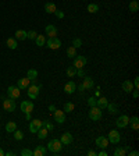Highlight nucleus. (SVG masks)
Wrapping results in <instances>:
<instances>
[{
  "label": "nucleus",
  "instance_id": "nucleus-1",
  "mask_svg": "<svg viewBox=\"0 0 139 156\" xmlns=\"http://www.w3.org/2000/svg\"><path fill=\"white\" fill-rule=\"evenodd\" d=\"M47 149L50 151V152H53V153H57V152H60L63 149V144L60 140H57V138H53L52 141H49V144H47Z\"/></svg>",
  "mask_w": 139,
  "mask_h": 156
},
{
  "label": "nucleus",
  "instance_id": "nucleus-2",
  "mask_svg": "<svg viewBox=\"0 0 139 156\" xmlns=\"http://www.w3.org/2000/svg\"><path fill=\"white\" fill-rule=\"evenodd\" d=\"M49 49H52V50H56V49H60L61 47V40L59 38H49L46 39V45Z\"/></svg>",
  "mask_w": 139,
  "mask_h": 156
},
{
  "label": "nucleus",
  "instance_id": "nucleus-3",
  "mask_svg": "<svg viewBox=\"0 0 139 156\" xmlns=\"http://www.w3.org/2000/svg\"><path fill=\"white\" fill-rule=\"evenodd\" d=\"M40 89H42V84H39V85H36V84H32L31 86H28V96H29L31 99H36Z\"/></svg>",
  "mask_w": 139,
  "mask_h": 156
},
{
  "label": "nucleus",
  "instance_id": "nucleus-4",
  "mask_svg": "<svg viewBox=\"0 0 139 156\" xmlns=\"http://www.w3.org/2000/svg\"><path fill=\"white\" fill-rule=\"evenodd\" d=\"M86 63H88V59H86L85 56H75V57H74V64H72V66H74V67H75V68H84V67H85L86 66Z\"/></svg>",
  "mask_w": 139,
  "mask_h": 156
},
{
  "label": "nucleus",
  "instance_id": "nucleus-5",
  "mask_svg": "<svg viewBox=\"0 0 139 156\" xmlns=\"http://www.w3.org/2000/svg\"><path fill=\"white\" fill-rule=\"evenodd\" d=\"M7 95L10 99H18L20 96H21V89L18 88V86H8L7 89Z\"/></svg>",
  "mask_w": 139,
  "mask_h": 156
},
{
  "label": "nucleus",
  "instance_id": "nucleus-6",
  "mask_svg": "<svg viewBox=\"0 0 139 156\" xmlns=\"http://www.w3.org/2000/svg\"><path fill=\"white\" fill-rule=\"evenodd\" d=\"M89 117L93 121H97L102 118V109H99L97 106H92L91 110H89Z\"/></svg>",
  "mask_w": 139,
  "mask_h": 156
},
{
  "label": "nucleus",
  "instance_id": "nucleus-7",
  "mask_svg": "<svg viewBox=\"0 0 139 156\" xmlns=\"http://www.w3.org/2000/svg\"><path fill=\"white\" fill-rule=\"evenodd\" d=\"M108 142L110 144H120V140H121V135H120V133L117 131V130H111L110 133H108Z\"/></svg>",
  "mask_w": 139,
  "mask_h": 156
},
{
  "label": "nucleus",
  "instance_id": "nucleus-8",
  "mask_svg": "<svg viewBox=\"0 0 139 156\" xmlns=\"http://www.w3.org/2000/svg\"><path fill=\"white\" fill-rule=\"evenodd\" d=\"M3 107H4V110L6 112H8V113H11V112H14L16 110V101L14 99H4L3 101Z\"/></svg>",
  "mask_w": 139,
  "mask_h": 156
},
{
  "label": "nucleus",
  "instance_id": "nucleus-9",
  "mask_svg": "<svg viewBox=\"0 0 139 156\" xmlns=\"http://www.w3.org/2000/svg\"><path fill=\"white\" fill-rule=\"evenodd\" d=\"M53 117H54V120H56V123H59V124L65 123V113H64V110L56 109L53 112Z\"/></svg>",
  "mask_w": 139,
  "mask_h": 156
},
{
  "label": "nucleus",
  "instance_id": "nucleus-10",
  "mask_svg": "<svg viewBox=\"0 0 139 156\" xmlns=\"http://www.w3.org/2000/svg\"><path fill=\"white\" fill-rule=\"evenodd\" d=\"M128 121H129V117L127 116V114H123V116H120L117 118L116 124L118 128H125V127L128 125Z\"/></svg>",
  "mask_w": 139,
  "mask_h": 156
},
{
  "label": "nucleus",
  "instance_id": "nucleus-11",
  "mask_svg": "<svg viewBox=\"0 0 139 156\" xmlns=\"http://www.w3.org/2000/svg\"><path fill=\"white\" fill-rule=\"evenodd\" d=\"M75 91H77V84H75L74 81H68V82L64 85V92L67 95H72Z\"/></svg>",
  "mask_w": 139,
  "mask_h": 156
},
{
  "label": "nucleus",
  "instance_id": "nucleus-12",
  "mask_svg": "<svg viewBox=\"0 0 139 156\" xmlns=\"http://www.w3.org/2000/svg\"><path fill=\"white\" fill-rule=\"evenodd\" d=\"M45 32H46V35L49 38H56V36H57V28H56V25H53V24L46 25Z\"/></svg>",
  "mask_w": 139,
  "mask_h": 156
},
{
  "label": "nucleus",
  "instance_id": "nucleus-13",
  "mask_svg": "<svg viewBox=\"0 0 139 156\" xmlns=\"http://www.w3.org/2000/svg\"><path fill=\"white\" fill-rule=\"evenodd\" d=\"M40 127H42V121L38 120V118H35V120H32L31 123H29V131L33 134H36Z\"/></svg>",
  "mask_w": 139,
  "mask_h": 156
},
{
  "label": "nucleus",
  "instance_id": "nucleus-14",
  "mask_svg": "<svg viewBox=\"0 0 139 156\" xmlns=\"http://www.w3.org/2000/svg\"><path fill=\"white\" fill-rule=\"evenodd\" d=\"M95 142H96V145H97V146H99L100 149H106L108 146V140L106 138V137H103V135L97 137Z\"/></svg>",
  "mask_w": 139,
  "mask_h": 156
},
{
  "label": "nucleus",
  "instance_id": "nucleus-15",
  "mask_svg": "<svg viewBox=\"0 0 139 156\" xmlns=\"http://www.w3.org/2000/svg\"><path fill=\"white\" fill-rule=\"evenodd\" d=\"M21 110H22L25 114L32 113V110H33V103H32V102H28V101H24L22 103H21Z\"/></svg>",
  "mask_w": 139,
  "mask_h": 156
},
{
  "label": "nucleus",
  "instance_id": "nucleus-16",
  "mask_svg": "<svg viewBox=\"0 0 139 156\" xmlns=\"http://www.w3.org/2000/svg\"><path fill=\"white\" fill-rule=\"evenodd\" d=\"M29 84H31V79L28 77H25V78H20V79H18L17 86H18L20 89H27V88L29 86Z\"/></svg>",
  "mask_w": 139,
  "mask_h": 156
},
{
  "label": "nucleus",
  "instance_id": "nucleus-17",
  "mask_svg": "<svg viewBox=\"0 0 139 156\" xmlns=\"http://www.w3.org/2000/svg\"><path fill=\"white\" fill-rule=\"evenodd\" d=\"M60 141H61L63 145H70L72 141H74V138H72V135H71V133H64L61 135V138H60Z\"/></svg>",
  "mask_w": 139,
  "mask_h": 156
},
{
  "label": "nucleus",
  "instance_id": "nucleus-18",
  "mask_svg": "<svg viewBox=\"0 0 139 156\" xmlns=\"http://www.w3.org/2000/svg\"><path fill=\"white\" fill-rule=\"evenodd\" d=\"M46 152H47V148L42 146V145H38V146L35 148V151H32V155L33 156H45Z\"/></svg>",
  "mask_w": 139,
  "mask_h": 156
},
{
  "label": "nucleus",
  "instance_id": "nucleus-19",
  "mask_svg": "<svg viewBox=\"0 0 139 156\" xmlns=\"http://www.w3.org/2000/svg\"><path fill=\"white\" fill-rule=\"evenodd\" d=\"M82 85L85 89H92L93 86H95V82H93V78L91 77H84V82H82Z\"/></svg>",
  "mask_w": 139,
  "mask_h": 156
},
{
  "label": "nucleus",
  "instance_id": "nucleus-20",
  "mask_svg": "<svg viewBox=\"0 0 139 156\" xmlns=\"http://www.w3.org/2000/svg\"><path fill=\"white\" fill-rule=\"evenodd\" d=\"M132 89H134V84H132L129 79H127V81H124L123 82V91L125 94H131Z\"/></svg>",
  "mask_w": 139,
  "mask_h": 156
},
{
  "label": "nucleus",
  "instance_id": "nucleus-21",
  "mask_svg": "<svg viewBox=\"0 0 139 156\" xmlns=\"http://www.w3.org/2000/svg\"><path fill=\"white\" fill-rule=\"evenodd\" d=\"M128 125H131L132 130L138 131V130H139V118L136 116L131 117V118H129V121H128Z\"/></svg>",
  "mask_w": 139,
  "mask_h": 156
},
{
  "label": "nucleus",
  "instance_id": "nucleus-22",
  "mask_svg": "<svg viewBox=\"0 0 139 156\" xmlns=\"http://www.w3.org/2000/svg\"><path fill=\"white\" fill-rule=\"evenodd\" d=\"M107 103H108V101L106 99V98H103V96H99L97 98V101H96V106L99 107V109H106V106H107Z\"/></svg>",
  "mask_w": 139,
  "mask_h": 156
},
{
  "label": "nucleus",
  "instance_id": "nucleus-23",
  "mask_svg": "<svg viewBox=\"0 0 139 156\" xmlns=\"http://www.w3.org/2000/svg\"><path fill=\"white\" fill-rule=\"evenodd\" d=\"M27 77L31 79L32 84H35V82H36V78H38V71L35 70V68H31V70H28V73H27Z\"/></svg>",
  "mask_w": 139,
  "mask_h": 156
},
{
  "label": "nucleus",
  "instance_id": "nucleus-24",
  "mask_svg": "<svg viewBox=\"0 0 139 156\" xmlns=\"http://www.w3.org/2000/svg\"><path fill=\"white\" fill-rule=\"evenodd\" d=\"M56 10H57V7H56V4L52 3V1H47L46 4H45V11H46L47 14H53Z\"/></svg>",
  "mask_w": 139,
  "mask_h": 156
},
{
  "label": "nucleus",
  "instance_id": "nucleus-25",
  "mask_svg": "<svg viewBox=\"0 0 139 156\" xmlns=\"http://www.w3.org/2000/svg\"><path fill=\"white\" fill-rule=\"evenodd\" d=\"M35 42H36V45L39 47L45 46L46 45V38H45V35H42V34H38V36L35 38Z\"/></svg>",
  "mask_w": 139,
  "mask_h": 156
},
{
  "label": "nucleus",
  "instance_id": "nucleus-26",
  "mask_svg": "<svg viewBox=\"0 0 139 156\" xmlns=\"http://www.w3.org/2000/svg\"><path fill=\"white\" fill-rule=\"evenodd\" d=\"M128 8H129V11H131V13H136V11H139L138 0H131V1H129V6H128Z\"/></svg>",
  "mask_w": 139,
  "mask_h": 156
},
{
  "label": "nucleus",
  "instance_id": "nucleus-27",
  "mask_svg": "<svg viewBox=\"0 0 139 156\" xmlns=\"http://www.w3.org/2000/svg\"><path fill=\"white\" fill-rule=\"evenodd\" d=\"M6 45L8 46V49H17V46H18V40H17L16 38H8L7 40H6Z\"/></svg>",
  "mask_w": 139,
  "mask_h": 156
},
{
  "label": "nucleus",
  "instance_id": "nucleus-28",
  "mask_svg": "<svg viewBox=\"0 0 139 156\" xmlns=\"http://www.w3.org/2000/svg\"><path fill=\"white\" fill-rule=\"evenodd\" d=\"M16 39L17 40H25L27 39V31H24V29L16 31Z\"/></svg>",
  "mask_w": 139,
  "mask_h": 156
},
{
  "label": "nucleus",
  "instance_id": "nucleus-29",
  "mask_svg": "<svg viewBox=\"0 0 139 156\" xmlns=\"http://www.w3.org/2000/svg\"><path fill=\"white\" fill-rule=\"evenodd\" d=\"M46 137H47V128H45V127L42 125L38 130V138L39 140H45Z\"/></svg>",
  "mask_w": 139,
  "mask_h": 156
},
{
  "label": "nucleus",
  "instance_id": "nucleus-30",
  "mask_svg": "<svg viewBox=\"0 0 139 156\" xmlns=\"http://www.w3.org/2000/svg\"><path fill=\"white\" fill-rule=\"evenodd\" d=\"M74 109H75V105L72 102L64 103V113H71V112H74Z\"/></svg>",
  "mask_w": 139,
  "mask_h": 156
},
{
  "label": "nucleus",
  "instance_id": "nucleus-31",
  "mask_svg": "<svg viewBox=\"0 0 139 156\" xmlns=\"http://www.w3.org/2000/svg\"><path fill=\"white\" fill-rule=\"evenodd\" d=\"M17 130V124L14 121H8L7 124H6V131L7 133H14Z\"/></svg>",
  "mask_w": 139,
  "mask_h": 156
},
{
  "label": "nucleus",
  "instance_id": "nucleus-32",
  "mask_svg": "<svg viewBox=\"0 0 139 156\" xmlns=\"http://www.w3.org/2000/svg\"><path fill=\"white\" fill-rule=\"evenodd\" d=\"M106 109H108V112L111 114H117L118 113V107H117V105H114V103H107Z\"/></svg>",
  "mask_w": 139,
  "mask_h": 156
},
{
  "label": "nucleus",
  "instance_id": "nucleus-33",
  "mask_svg": "<svg viewBox=\"0 0 139 156\" xmlns=\"http://www.w3.org/2000/svg\"><path fill=\"white\" fill-rule=\"evenodd\" d=\"M88 11L93 14V13H97L99 11V6L96 4V3H91V4H88Z\"/></svg>",
  "mask_w": 139,
  "mask_h": 156
},
{
  "label": "nucleus",
  "instance_id": "nucleus-34",
  "mask_svg": "<svg viewBox=\"0 0 139 156\" xmlns=\"http://www.w3.org/2000/svg\"><path fill=\"white\" fill-rule=\"evenodd\" d=\"M67 56H68L70 59H74V57L77 56V49L74 46H70L68 49H67Z\"/></svg>",
  "mask_w": 139,
  "mask_h": 156
},
{
  "label": "nucleus",
  "instance_id": "nucleus-35",
  "mask_svg": "<svg viewBox=\"0 0 139 156\" xmlns=\"http://www.w3.org/2000/svg\"><path fill=\"white\" fill-rule=\"evenodd\" d=\"M65 73H67V75H68L70 78H74L75 75H77V68H75L74 66H72V67H68Z\"/></svg>",
  "mask_w": 139,
  "mask_h": 156
},
{
  "label": "nucleus",
  "instance_id": "nucleus-36",
  "mask_svg": "<svg viewBox=\"0 0 139 156\" xmlns=\"http://www.w3.org/2000/svg\"><path fill=\"white\" fill-rule=\"evenodd\" d=\"M38 36V32L36 31H28L27 32V39H31V40H35V38Z\"/></svg>",
  "mask_w": 139,
  "mask_h": 156
},
{
  "label": "nucleus",
  "instance_id": "nucleus-37",
  "mask_svg": "<svg viewBox=\"0 0 139 156\" xmlns=\"http://www.w3.org/2000/svg\"><path fill=\"white\" fill-rule=\"evenodd\" d=\"M125 148H116L114 151V156H125Z\"/></svg>",
  "mask_w": 139,
  "mask_h": 156
},
{
  "label": "nucleus",
  "instance_id": "nucleus-38",
  "mask_svg": "<svg viewBox=\"0 0 139 156\" xmlns=\"http://www.w3.org/2000/svg\"><path fill=\"white\" fill-rule=\"evenodd\" d=\"M14 138H16L17 141H21L24 138V133L20 131V130H16V131H14Z\"/></svg>",
  "mask_w": 139,
  "mask_h": 156
},
{
  "label": "nucleus",
  "instance_id": "nucleus-39",
  "mask_svg": "<svg viewBox=\"0 0 139 156\" xmlns=\"http://www.w3.org/2000/svg\"><path fill=\"white\" fill-rule=\"evenodd\" d=\"M42 125H43L45 128H47V131H52V130H53V124H52L49 120H46V121H42Z\"/></svg>",
  "mask_w": 139,
  "mask_h": 156
},
{
  "label": "nucleus",
  "instance_id": "nucleus-40",
  "mask_svg": "<svg viewBox=\"0 0 139 156\" xmlns=\"http://www.w3.org/2000/svg\"><path fill=\"white\" fill-rule=\"evenodd\" d=\"M72 46L75 47V49H78V47H81L82 46V40L79 38H75L74 40H72Z\"/></svg>",
  "mask_w": 139,
  "mask_h": 156
},
{
  "label": "nucleus",
  "instance_id": "nucleus-41",
  "mask_svg": "<svg viewBox=\"0 0 139 156\" xmlns=\"http://www.w3.org/2000/svg\"><path fill=\"white\" fill-rule=\"evenodd\" d=\"M96 101H97V98H95V96H91V98H88V105L92 107V106H96Z\"/></svg>",
  "mask_w": 139,
  "mask_h": 156
},
{
  "label": "nucleus",
  "instance_id": "nucleus-42",
  "mask_svg": "<svg viewBox=\"0 0 139 156\" xmlns=\"http://www.w3.org/2000/svg\"><path fill=\"white\" fill-rule=\"evenodd\" d=\"M21 156H33L32 155V151L31 149H22V151H21Z\"/></svg>",
  "mask_w": 139,
  "mask_h": 156
},
{
  "label": "nucleus",
  "instance_id": "nucleus-43",
  "mask_svg": "<svg viewBox=\"0 0 139 156\" xmlns=\"http://www.w3.org/2000/svg\"><path fill=\"white\" fill-rule=\"evenodd\" d=\"M53 14H54L56 17H57L59 20H61V18H64V11H60V10H56V11L53 13Z\"/></svg>",
  "mask_w": 139,
  "mask_h": 156
},
{
  "label": "nucleus",
  "instance_id": "nucleus-44",
  "mask_svg": "<svg viewBox=\"0 0 139 156\" xmlns=\"http://www.w3.org/2000/svg\"><path fill=\"white\" fill-rule=\"evenodd\" d=\"M77 75H78V77H85L84 68H78V70H77Z\"/></svg>",
  "mask_w": 139,
  "mask_h": 156
},
{
  "label": "nucleus",
  "instance_id": "nucleus-45",
  "mask_svg": "<svg viewBox=\"0 0 139 156\" xmlns=\"http://www.w3.org/2000/svg\"><path fill=\"white\" fill-rule=\"evenodd\" d=\"M132 84H134V88H139V77H136V78H135Z\"/></svg>",
  "mask_w": 139,
  "mask_h": 156
},
{
  "label": "nucleus",
  "instance_id": "nucleus-46",
  "mask_svg": "<svg viewBox=\"0 0 139 156\" xmlns=\"http://www.w3.org/2000/svg\"><path fill=\"white\" fill-rule=\"evenodd\" d=\"M99 96H100V88L97 86V88L95 89V98H99Z\"/></svg>",
  "mask_w": 139,
  "mask_h": 156
},
{
  "label": "nucleus",
  "instance_id": "nucleus-47",
  "mask_svg": "<svg viewBox=\"0 0 139 156\" xmlns=\"http://www.w3.org/2000/svg\"><path fill=\"white\" fill-rule=\"evenodd\" d=\"M88 156H97V153L95 152V151H88V153H86Z\"/></svg>",
  "mask_w": 139,
  "mask_h": 156
},
{
  "label": "nucleus",
  "instance_id": "nucleus-48",
  "mask_svg": "<svg viewBox=\"0 0 139 156\" xmlns=\"http://www.w3.org/2000/svg\"><path fill=\"white\" fill-rule=\"evenodd\" d=\"M77 89L79 91V92H84V91H85V88H84V85H82V84H81V85H77Z\"/></svg>",
  "mask_w": 139,
  "mask_h": 156
},
{
  "label": "nucleus",
  "instance_id": "nucleus-49",
  "mask_svg": "<svg viewBox=\"0 0 139 156\" xmlns=\"http://www.w3.org/2000/svg\"><path fill=\"white\" fill-rule=\"evenodd\" d=\"M97 156H108V155H107V152H106L104 149H102V152L100 153H97Z\"/></svg>",
  "mask_w": 139,
  "mask_h": 156
},
{
  "label": "nucleus",
  "instance_id": "nucleus-50",
  "mask_svg": "<svg viewBox=\"0 0 139 156\" xmlns=\"http://www.w3.org/2000/svg\"><path fill=\"white\" fill-rule=\"evenodd\" d=\"M129 156H139V152L138 151H132L131 153H129Z\"/></svg>",
  "mask_w": 139,
  "mask_h": 156
},
{
  "label": "nucleus",
  "instance_id": "nucleus-51",
  "mask_svg": "<svg viewBox=\"0 0 139 156\" xmlns=\"http://www.w3.org/2000/svg\"><path fill=\"white\" fill-rule=\"evenodd\" d=\"M49 110H50V112L53 113L54 110H56V106H54V105H49Z\"/></svg>",
  "mask_w": 139,
  "mask_h": 156
},
{
  "label": "nucleus",
  "instance_id": "nucleus-52",
  "mask_svg": "<svg viewBox=\"0 0 139 156\" xmlns=\"http://www.w3.org/2000/svg\"><path fill=\"white\" fill-rule=\"evenodd\" d=\"M4 156H16V153H14V152H7Z\"/></svg>",
  "mask_w": 139,
  "mask_h": 156
},
{
  "label": "nucleus",
  "instance_id": "nucleus-53",
  "mask_svg": "<svg viewBox=\"0 0 139 156\" xmlns=\"http://www.w3.org/2000/svg\"><path fill=\"white\" fill-rule=\"evenodd\" d=\"M25 118H27V120L29 121V120H31V113H28V114H25Z\"/></svg>",
  "mask_w": 139,
  "mask_h": 156
},
{
  "label": "nucleus",
  "instance_id": "nucleus-54",
  "mask_svg": "<svg viewBox=\"0 0 139 156\" xmlns=\"http://www.w3.org/2000/svg\"><path fill=\"white\" fill-rule=\"evenodd\" d=\"M6 155V152H4V151H3V149L0 148V156H4Z\"/></svg>",
  "mask_w": 139,
  "mask_h": 156
}]
</instances>
